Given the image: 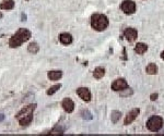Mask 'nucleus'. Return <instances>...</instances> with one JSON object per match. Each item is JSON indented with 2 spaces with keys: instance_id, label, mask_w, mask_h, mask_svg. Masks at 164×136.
I'll use <instances>...</instances> for the list:
<instances>
[{
  "instance_id": "obj_23",
  "label": "nucleus",
  "mask_w": 164,
  "mask_h": 136,
  "mask_svg": "<svg viewBox=\"0 0 164 136\" xmlns=\"http://www.w3.org/2000/svg\"><path fill=\"white\" fill-rule=\"evenodd\" d=\"M4 120V114L1 113V114H0V122H2Z\"/></svg>"
},
{
  "instance_id": "obj_18",
  "label": "nucleus",
  "mask_w": 164,
  "mask_h": 136,
  "mask_svg": "<svg viewBox=\"0 0 164 136\" xmlns=\"http://www.w3.org/2000/svg\"><path fill=\"white\" fill-rule=\"evenodd\" d=\"M145 71H147V73H148V74H150V75H153V74H155L158 72V66H155L154 63H150L149 66H147Z\"/></svg>"
},
{
  "instance_id": "obj_1",
  "label": "nucleus",
  "mask_w": 164,
  "mask_h": 136,
  "mask_svg": "<svg viewBox=\"0 0 164 136\" xmlns=\"http://www.w3.org/2000/svg\"><path fill=\"white\" fill-rule=\"evenodd\" d=\"M31 36H32V34H31V32L29 30H26V28H19L18 32L10 38L9 46H10V48L20 47L23 43L29 41Z\"/></svg>"
},
{
  "instance_id": "obj_9",
  "label": "nucleus",
  "mask_w": 164,
  "mask_h": 136,
  "mask_svg": "<svg viewBox=\"0 0 164 136\" xmlns=\"http://www.w3.org/2000/svg\"><path fill=\"white\" fill-rule=\"evenodd\" d=\"M124 36L126 37V39L128 41H136V38L138 36V32L135 30V28L129 27V28H127V30L124 32Z\"/></svg>"
},
{
  "instance_id": "obj_25",
  "label": "nucleus",
  "mask_w": 164,
  "mask_h": 136,
  "mask_svg": "<svg viewBox=\"0 0 164 136\" xmlns=\"http://www.w3.org/2000/svg\"><path fill=\"white\" fill-rule=\"evenodd\" d=\"M2 18V13H1V12H0V19Z\"/></svg>"
},
{
  "instance_id": "obj_4",
  "label": "nucleus",
  "mask_w": 164,
  "mask_h": 136,
  "mask_svg": "<svg viewBox=\"0 0 164 136\" xmlns=\"http://www.w3.org/2000/svg\"><path fill=\"white\" fill-rule=\"evenodd\" d=\"M36 103H32V105H29V106L24 107L22 110L19 111L18 112V114L15 115V118L18 119V120H20V119L24 118V117H27V115H31V114H33L34 110L36 109Z\"/></svg>"
},
{
  "instance_id": "obj_8",
  "label": "nucleus",
  "mask_w": 164,
  "mask_h": 136,
  "mask_svg": "<svg viewBox=\"0 0 164 136\" xmlns=\"http://www.w3.org/2000/svg\"><path fill=\"white\" fill-rule=\"evenodd\" d=\"M61 106H63V110L66 111V112H68V113H71L72 111L75 110V103H73V101L70 98H65L63 100Z\"/></svg>"
},
{
  "instance_id": "obj_6",
  "label": "nucleus",
  "mask_w": 164,
  "mask_h": 136,
  "mask_svg": "<svg viewBox=\"0 0 164 136\" xmlns=\"http://www.w3.org/2000/svg\"><path fill=\"white\" fill-rule=\"evenodd\" d=\"M126 88H128V84L124 78H118L112 84V89L115 92H122Z\"/></svg>"
},
{
  "instance_id": "obj_17",
  "label": "nucleus",
  "mask_w": 164,
  "mask_h": 136,
  "mask_svg": "<svg viewBox=\"0 0 164 136\" xmlns=\"http://www.w3.org/2000/svg\"><path fill=\"white\" fill-rule=\"evenodd\" d=\"M27 50H29V52L35 55V53H37L38 50H40V46H38L37 43H31V44L29 45V47H27Z\"/></svg>"
},
{
  "instance_id": "obj_3",
  "label": "nucleus",
  "mask_w": 164,
  "mask_h": 136,
  "mask_svg": "<svg viewBox=\"0 0 164 136\" xmlns=\"http://www.w3.org/2000/svg\"><path fill=\"white\" fill-rule=\"evenodd\" d=\"M147 126L151 132H158L163 126V120L160 117H152L147 122Z\"/></svg>"
},
{
  "instance_id": "obj_16",
  "label": "nucleus",
  "mask_w": 164,
  "mask_h": 136,
  "mask_svg": "<svg viewBox=\"0 0 164 136\" xmlns=\"http://www.w3.org/2000/svg\"><path fill=\"white\" fill-rule=\"evenodd\" d=\"M104 74H105V70L103 68H96L93 72V76L96 80H100V78H102V77L104 76Z\"/></svg>"
},
{
  "instance_id": "obj_10",
  "label": "nucleus",
  "mask_w": 164,
  "mask_h": 136,
  "mask_svg": "<svg viewBox=\"0 0 164 136\" xmlns=\"http://www.w3.org/2000/svg\"><path fill=\"white\" fill-rule=\"evenodd\" d=\"M139 112H140L139 109H134V110H131L130 112L126 115V119H125V125H129L130 123H132V122L136 120V118L138 117Z\"/></svg>"
},
{
  "instance_id": "obj_11",
  "label": "nucleus",
  "mask_w": 164,
  "mask_h": 136,
  "mask_svg": "<svg viewBox=\"0 0 164 136\" xmlns=\"http://www.w3.org/2000/svg\"><path fill=\"white\" fill-rule=\"evenodd\" d=\"M13 8H14L13 0H2V2H0V9L2 10H12Z\"/></svg>"
},
{
  "instance_id": "obj_5",
  "label": "nucleus",
  "mask_w": 164,
  "mask_h": 136,
  "mask_svg": "<svg viewBox=\"0 0 164 136\" xmlns=\"http://www.w3.org/2000/svg\"><path fill=\"white\" fill-rule=\"evenodd\" d=\"M120 7H122L123 12L126 14H132L136 11V4L132 0H125V1H123Z\"/></svg>"
},
{
  "instance_id": "obj_24",
  "label": "nucleus",
  "mask_w": 164,
  "mask_h": 136,
  "mask_svg": "<svg viewBox=\"0 0 164 136\" xmlns=\"http://www.w3.org/2000/svg\"><path fill=\"white\" fill-rule=\"evenodd\" d=\"M161 58H162V59L164 60V51L162 52V53H161Z\"/></svg>"
},
{
  "instance_id": "obj_14",
  "label": "nucleus",
  "mask_w": 164,
  "mask_h": 136,
  "mask_svg": "<svg viewBox=\"0 0 164 136\" xmlns=\"http://www.w3.org/2000/svg\"><path fill=\"white\" fill-rule=\"evenodd\" d=\"M47 76L50 81H58L60 77L63 76V73L60 71H50V72H48Z\"/></svg>"
},
{
  "instance_id": "obj_21",
  "label": "nucleus",
  "mask_w": 164,
  "mask_h": 136,
  "mask_svg": "<svg viewBox=\"0 0 164 136\" xmlns=\"http://www.w3.org/2000/svg\"><path fill=\"white\" fill-rule=\"evenodd\" d=\"M150 98H151V100H155L158 98V94H153V95H151Z\"/></svg>"
},
{
  "instance_id": "obj_7",
  "label": "nucleus",
  "mask_w": 164,
  "mask_h": 136,
  "mask_svg": "<svg viewBox=\"0 0 164 136\" xmlns=\"http://www.w3.org/2000/svg\"><path fill=\"white\" fill-rule=\"evenodd\" d=\"M77 94L83 101H90L91 100V93L86 87H80L77 89Z\"/></svg>"
},
{
  "instance_id": "obj_13",
  "label": "nucleus",
  "mask_w": 164,
  "mask_h": 136,
  "mask_svg": "<svg viewBox=\"0 0 164 136\" xmlns=\"http://www.w3.org/2000/svg\"><path fill=\"white\" fill-rule=\"evenodd\" d=\"M147 50H148V46L143 44V43H138L136 45V47H135V51L137 52L138 55H143Z\"/></svg>"
},
{
  "instance_id": "obj_15",
  "label": "nucleus",
  "mask_w": 164,
  "mask_h": 136,
  "mask_svg": "<svg viewBox=\"0 0 164 136\" xmlns=\"http://www.w3.org/2000/svg\"><path fill=\"white\" fill-rule=\"evenodd\" d=\"M33 121V114H31V115H27V117H24V118L20 119L19 120V123L21 126H26V125L31 124V122Z\"/></svg>"
},
{
  "instance_id": "obj_22",
  "label": "nucleus",
  "mask_w": 164,
  "mask_h": 136,
  "mask_svg": "<svg viewBox=\"0 0 164 136\" xmlns=\"http://www.w3.org/2000/svg\"><path fill=\"white\" fill-rule=\"evenodd\" d=\"M21 21H26V14H24V13L21 14Z\"/></svg>"
},
{
  "instance_id": "obj_2",
  "label": "nucleus",
  "mask_w": 164,
  "mask_h": 136,
  "mask_svg": "<svg viewBox=\"0 0 164 136\" xmlns=\"http://www.w3.org/2000/svg\"><path fill=\"white\" fill-rule=\"evenodd\" d=\"M91 26L93 30L97 31V32H103L108 26V19L104 14L95 13L91 18Z\"/></svg>"
},
{
  "instance_id": "obj_19",
  "label": "nucleus",
  "mask_w": 164,
  "mask_h": 136,
  "mask_svg": "<svg viewBox=\"0 0 164 136\" xmlns=\"http://www.w3.org/2000/svg\"><path fill=\"white\" fill-rule=\"evenodd\" d=\"M60 87H61V85L60 84H56V85H54V86H52V87L48 88V90H47V95L48 96L54 95V94H55L58 89H60Z\"/></svg>"
},
{
  "instance_id": "obj_12",
  "label": "nucleus",
  "mask_w": 164,
  "mask_h": 136,
  "mask_svg": "<svg viewBox=\"0 0 164 136\" xmlns=\"http://www.w3.org/2000/svg\"><path fill=\"white\" fill-rule=\"evenodd\" d=\"M59 41H60V43L63 45H70L71 43H72V36L68 33H63V34H60Z\"/></svg>"
},
{
  "instance_id": "obj_20",
  "label": "nucleus",
  "mask_w": 164,
  "mask_h": 136,
  "mask_svg": "<svg viewBox=\"0 0 164 136\" xmlns=\"http://www.w3.org/2000/svg\"><path fill=\"white\" fill-rule=\"evenodd\" d=\"M111 119H112L113 123H116V122H117L120 119V112H119V111H113Z\"/></svg>"
}]
</instances>
